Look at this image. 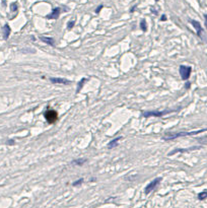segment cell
Here are the masks:
<instances>
[{"mask_svg": "<svg viewBox=\"0 0 207 208\" xmlns=\"http://www.w3.org/2000/svg\"><path fill=\"white\" fill-rule=\"evenodd\" d=\"M207 129H201V130H197V131H191V132H185V131H182V132H176V133H167L165 136L163 137V140H174L177 139L179 137H185V136H193V135H197L199 133H202L204 131H206Z\"/></svg>", "mask_w": 207, "mask_h": 208, "instance_id": "1", "label": "cell"}, {"mask_svg": "<svg viewBox=\"0 0 207 208\" xmlns=\"http://www.w3.org/2000/svg\"><path fill=\"white\" fill-rule=\"evenodd\" d=\"M177 110H165V111H143L142 116L144 118H149V117H163L165 115H168L170 113L176 112Z\"/></svg>", "mask_w": 207, "mask_h": 208, "instance_id": "2", "label": "cell"}, {"mask_svg": "<svg viewBox=\"0 0 207 208\" xmlns=\"http://www.w3.org/2000/svg\"><path fill=\"white\" fill-rule=\"evenodd\" d=\"M179 72L180 75H181V78L183 80H188L191 75L192 72V67L190 66H186V65H181L179 68Z\"/></svg>", "mask_w": 207, "mask_h": 208, "instance_id": "3", "label": "cell"}, {"mask_svg": "<svg viewBox=\"0 0 207 208\" xmlns=\"http://www.w3.org/2000/svg\"><path fill=\"white\" fill-rule=\"evenodd\" d=\"M45 118H46V120L48 121L50 124H53V123H55L57 121V119H58V114H57L56 111L54 110H48L45 112L44 114Z\"/></svg>", "mask_w": 207, "mask_h": 208, "instance_id": "4", "label": "cell"}, {"mask_svg": "<svg viewBox=\"0 0 207 208\" xmlns=\"http://www.w3.org/2000/svg\"><path fill=\"white\" fill-rule=\"evenodd\" d=\"M161 182V178H155L154 180H152V182H150L144 189V194H149L150 192H152L156 186H159V184Z\"/></svg>", "mask_w": 207, "mask_h": 208, "instance_id": "5", "label": "cell"}, {"mask_svg": "<svg viewBox=\"0 0 207 208\" xmlns=\"http://www.w3.org/2000/svg\"><path fill=\"white\" fill-rule=\"evenodd\" d=\"M189 21L191 22V24L194 26V28L196 30L197 36L199 37V38H202V32H203V28H202V26H201V24H200V22L197 21V20H194V19H190Z\"/></svg>", "mask_w": 207, "mask_h": 208, "instance_id": "6", "label": "cell"}, {"mask_svg": "<svg viewBox=\"0 0 207 208\" xmlns=\"http://www.w3.org/2000/svg\"><path fill=\"white\" fill-rule=\"evenodd\" d=\"M50 81L55 84H64V85H68L71 84V81L65 78H60V77H50Z\"/></svg>", "mask_w": 207, "mask_h": 208, "instance_id": "7", "label": "cell"}, {"mask_svg": "<svg viewBox=\"0 0 207 208\" xmlns=\"http://www.w3.org/2000/svg\"><path fill=\"white\" fill-rule=\"evenodd\" d=\"M60 13H61V8L56 7L54 8V9L52 10V12H51L50 14H48L46 17L47 19H57V18L59 17V15H60Z\"/></svg>", "mask_w": 207, "mask_h": 208, "instance_id": "8", "label": "cell"}, {"mask_svg": "<svg viewBox=\"0 0 207 208\" xmlns=\"http://www.w3.org/2000/svg\"><path fill=\"white\" fill-rule=\"evenodd\" d=\"M40 40L42 41V42L46 43L47 45H49V46H52V47H55V40L53 38H49V37H44V36H41L40 37Z\"/></svg>", "mask_w": 207, "mask_h": 208, "instance_id": "9", "label": "cell"}, {"mask_svg": "<svg viewBox=\"0 0 207 208\" xmlns=\"http://www.w3.org/2000/svg\"><path fill=\"white\" fill-rule=\"evenodd\" d=\"M123 137L122 136H119V137H116L115 139H113L112 141L109 142L108 144V148L109 149H112V148H115L117 145H118V142L120 141V140H122Z\"/></svg>", "mask_w": 207, "mask_h": 208, "instance_id": "10", "label": "cell"}, {"mask_svg": "<svg viewBox=\"0 0 207 208\" xmlns=\"http://www.w3.org/2000/svg\"><path fill=\"white\" fill-rule=\"evenodd\" d=\"M2 32H3V39H4V40H7V39L9 38V36H10V32H11V30H10V26H8L7 24H6L5 26H3V28H2Z\"/></svg>", "mask_w": 207, "mask_h": 208, "instance_id": "11", "label": "cell"}, {"mask_svg": "<svg viewBox=\"0 0 207 208\" xmlns=\"http://www.w3.org/2000/svg\"><path fill=\"white\" fill-rule=\"evenodd\" d=\"M87 162V158H78V159H74L71 162V164H73V166H83V164H85V162Z\"/></svg>", "mask_w": 207, "mask_h": 208, "instance_id": "12", "label": "cell"}, {"mask_svg": "<svg viewBox=\"0 0 207 208\" xmlns=\"http://www.w3.org/2000/svg\"><path fill=\"white\" fill-rule=\"evenodd\" d=\"M87 80H89V79H87V78H82V79L80 80V82L78 83V85H77V89H76V94H78L79 92L81 90V88H82V86H83V84L87 82Z\"/></svg>", "mask_w": 207, "mask_h": 208, "instance_id": "13", "label": "cell"}, {"mask_svg": "<svg viewBox=\"0 0 207 208\" xmlns=\"http://www.w3.org/2000/svg\"><path fill=\"white\" fill-rule=\"evenodd\" d=\"M140 28H141V31H143V32H146L147 31V24H146V20L145 19H142L140 21Z\"/></svg>", "mask_w": 207, "mask_h": 208, "instance_id": "14", "label": "cell"}, {"mask_svg": "<svg viewBox=\"0 0 207 208\" xmlns=\"http://www.w3.org/2000/svg\"><path fill=\"white\" fill-rule=\"evenodd\" d=\"M206 198H207V191H203V192L198 194V199H199V200H204V199Z\"/></svg>", "mask_w": 207, "mask_h": 208, "instance_id": "15", "label": "cell"}, {"mask_svg": "<svg viewBox=\"0 0 207 208\" xmlns=\"http://www.w3.org/2000/svg\"><path fill=\"white\" fill-rule=\"evenodd\" d=\"M83 178H81V179H79V180H77V181H75V182H73L72 183V186L73 187H77V186H80L81 184L83 183Z\"/></svg>", "mask_w": 207, "mask_h": 208, "instance_id": "16", "label": "cell"}, {"mask_svg": "<svg viewBox=\"0 0 207 208\" xmlns=\"http://www.w3.org/2000/svg\"><path fill=\"white\" fill-rule=\"evenodd\" d=\"M74 24H75V20H70V21H68V24H67V30L70 31L71 28H73Z\"/></svg>", "mask_w": 207, "mask_h": 208, "instance_id": "17", "label": "cell"}, {"mask_svg": "<svg viewBox=\"0 0 207 208\" xmlns=\"http://www.w3.org/2000/svg\"><path fill=\"white\" fill-rule=\"evenodd\" d=\"M10 10H11V11H13V12L17 10V4H16L15 2H14V3L10 4Z\"/></svg>", "mask_w": 207, "mask_h": 208, "instance_id": "18", "label": "cell"}, {"mask_svg": "<svg viewBox=\"0 0 207 208\" xmlns=\"http://www.w3.org/2000/svg\"><path fill=\"white\" fill-rule=\"evenodd\" d=\"M103 8H104V5H103V4H101V5H99V6H98L97 9H96V13H100V11H101V10L103 9Z\"/></svg>", "mask_w": 207, "mask_h": 208, "instance_id": "19", "label": "cell"}, {"mask_svg": "<svg viewBox=\"0 0 207 208\" xmlns=\"http://www.w3.org/2000/svg\"><path fill=\"white\" fill-rule=\"evenodd\" d=\"M161 21H165V20H167V15H165V14H163L161 17Z\"/></svg>", "mask_w": 207, "mask_h": 208, "instance_id": "20", "label": "cell"}, {"mask_svg": "<svg viewBox=\"0 0 207 208\" xmlns=\"http://www.w3.org/2000/svg\"><path fill=\"white\" fill-rule=\"evenodd\" d=\"M204 19H205V28H207V14H204Z\"/></svg>", "mask_w": 207, "mask_h": 208, "instance_id": "21", "label": "cell"}, {"mask_svg": "<svg viewBox=\"0 0 207 208\" xmlns=\"http://www.w3.org/2000/svg\"><path fill=\"white\" fill-rule=\"evenodd\" d=\"M190 85H191V83H190V82H186V84H185V87L186 88H189L190 87Z\"/></svg>", "mask_w": 207, "mask_h": 208, "instance_id": "22", "label": "cell"}, {"mask_svg": "<svg viewBox=\"0 0 207 208\" xmlns=\"http://www.w3.org/2000/svg\"><path fill=\"white\" fill-rule=\"evenodd\" d=\"M7 144H10V145H12V144H14V140H8V141H7Z\"/></svg>", "mask_w": 207, "mask_h": 208, "instance_id": "23", "label": "cell"}, {"mask_svg": "<svg viewBox=\"0 0 207 208\" xmlns=\"http://www.w3.org/2000/svg\"><path fill=\"white\" fill-rule=\"evenodd\" d=\"M135 8H136V5H134V6H133V7H132V8H131V9H130V12H131V13H132V12H134Z\"/></svg>", "mask_w": 207, "mask_h": 208, "instance_id": "24", "label": "cell"}, {"mask_svg": "<svg viewBox=\"0 0 207 208\" xmlns=\"http://www.w3.org/2000/svg\"><path fill=\"white\" fill-rule=\"evenodd\" d=\"M155 1H156V2H157V1H159V0H155Z\"/></svg>", "mask_w": 207, "mask_h": 208, "instance_id": "25", "label": "cell"}]
</instances>
